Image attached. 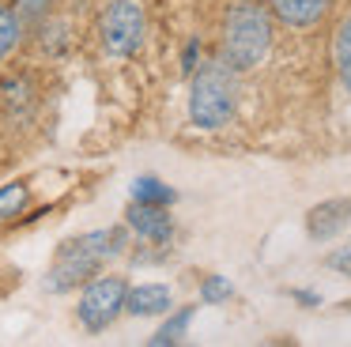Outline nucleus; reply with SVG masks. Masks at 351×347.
Segmentation results:
<instances>
[{
	"label": "nucleus",
	"mask_w": 351,
	"mask_h": 347,
	"mask_svg": "<svg viewBox=\"0 0 351 347\" xmlns=\"http://www.w3.org/2000/svg\"><path fill=\"white\" fill-rule=\"evenodd\" d=\"M272 53V8L261 0H230L223 12L219 57L234 72H253Z\"/></svg>",
	"instance_id": "f257e3e1"
},
{
	"label": "nucleus",
	"mask_w": 351,
	"mask_h": 347,
	"mask_svg": "<svg viewBox=\"0 0 351 347\" xmlns=\"http://www.w3.org/2000/svg\"><path fill=\"white\" fill-rule=\"evenodd\" d=\"M121 249H125V230L121 226L91 230V234H80V238L61 241V249H57V256H53V268H49V276H46V291L64 294V291H72V287L95 279V272H99L110 256L121 253Z\"/></svg>",
	"instance_id": "f03ea898"
},
{
	"label": "nucleus",
	"mask_w": 351,
	"mask_h": 347,
	"mask_svg": "<svg viewBox=\"0 0 351 347\" xmlns=\"http://www.w3.org/2000/svg\"><path fill=\"white\" fill-rule=\"evenodd\" d=\"M238 75L227 60H208L193 72L189 83V121L204 132H215V128L230 125L238 113Z\"/></svg>",
	"instance_id": "7ed1b4c3"
},
{
	"label": "nucleus",
	"mask_w": 351,
	"mask_h": 347,
	"mask_svg": "<svg viewBox=\"0 0 351 347\" xmlns=\"http://www.w3.org/2000/svg\"><path fill=\"white\" fill-rule=\"evenodd\" d=\"M99 38L110 57H132L147 38V15L136 0H110L99 19Z\"/></svg>",
	"instance_id": "20e7f679"
},
{
	"label": "nucleus",
	"mask_w": 351,
	"mask_h": 347,
	"mask_svg": "<svg viewBox=\"0 0 351 347\" xmlns=\"http://www.w3.org/2000/svg\"><path fill=\"white\" fill-rule=\"evenodd\" d=\"M125 298H129V283L121 276H95L87 279L84 294H80V306H76V317L84 328L91 332H102L125 313Z\"/></svg>",
	"instance_id": "39448f33"
},
{
	"label": "nucleus",
	"mask_w": 351,
	"mask_h": 347,
	"mask_svg": "<svg viewBox=\"0 0 351 347\" xmlns=\"http://www.w3.org/2000/svg\"><path fill=\"white\" fill-rule=\"evenodd\" d=\"M125 223H129L140 238L155 241V246H162V241L174 238V219H170L167 204H140V200H132L129 211H125Z\"/></svg>",
	"instance_id": "423d86ee"
},
{
	"label": "nucleus",
	"mask_w": 351,
	"mask_h": 347,
	"mask_svg": "<svg viewBox=\"0 0 351 347\" xmlns=\"http://www.w3.org/2000/svg\"><path fill=\"white\" fill-rule=\"evenodd\" d=\"M351 223V204L348 200H325L317 208H310L306 215V234L313 241H332L343 226Z\"/></svg>",
	"instance_id": "0eeeda50"
},
{
	"label": "nucleus",
	"mask_w": 351,
	"mask_h": 347,
	"mask_svg": "<svg viewBox=\"0 0 351 347\" xmlns=\"http://www.w3.org/2000/svg\"><path fill=\"white\" fill-rule=\"evenodd\" d=\"M268 8H272V15L283 23V27L310 30L328 15L332 0H268Z\"/></svg>",
	"instance_id": "6e6552de"
},
{
	"label": "nucleus",
	"mask_w": 351,
	"mask_h": 347,
	"mask_svg": "<svg viewBox=\"0 0 351 347\" xmlns=\"http://www.w3.org/2000/svg\"><path fill=\"white\" fill-rule=\"evenodd\" d=\"M170 306H174V294L162 283L129 287V298H125V313L132 317H159V313H170Z\"/></svg>",
	"instance_id": "1a4fd4ad"
},
{
	"label": "nucleus",
	"mask_w": 351,
	"mask_h": 347,
	"mask_svg": "<svg viewBox=\"0 0 351 347\" xmlns=\"http://www.w3.org/2000/svg\"><path fill=\"white\" fill-rule=\"evenodd\" d=\"M332 64H336V75H340L343 91L351 95V12L332 30Z\"/></svg>",
	"instance_id": "9d476101"
},
{
	"label": "nucleus",
	"mask_w": 351,
	"mask_h": 347,
	"mask_svg": "<svg viewBox=\"0 0 351 347\" xmlns=\"http://www.w3.org/2000/svg\"><path fill=\"white\" fill-rule=\"evenodd\" d=\"M189 321H193V306H182V309H174V313H170L167 321L159 324V332L152 336V344H155V347L182 344V339H185V332H189Z\"/></svg>",
	"instance_id": "9b49d317"
},
{
	"label": "nucleus",
	"mask_w": 351,
	"mask_h": 347,
	"mask_svg": "<svg viewBox=\"0 0 351 347\" xmlns=\"http://www.w3.org/2000/svg\"><path fill=\"white\" fill-rule=\"evenodd\" d=\"M19 34H23V15L16 12V4L0 0V60L19 45Z\"/></svg>",
	"instance_id": "f8f14e48"
},
{
	"label": "nucleus",
	"mask_w": 351,
	"mask_h": 347,
	"mask_svg": "<svg viewBox=\"0 0 351 347\" xmlns=\"http://www.w3.org/2000/svg\"><path fill=\"white\" fill-rule=\"evenodd\" d=\"M27 204H31V189H27L23 181H8V185H0V223H4V219L23 215Z\"/></svg>",
	"instance_id": "ddd939ff"
},
{
	"label": "nucleus",
	"mask_w": 351,
	"mask_h": 347,
	"mask_svg": "<svg viewBox=\"0 0 351 347\" xmlns=\"http://www.w3.org/2000/svg\"><path fill=\"white\" fill-rule=\"evenodd\" d=\"M132 200H140V204H174V189L162 185L159 178H136L132 181Z\"/></svg>",
	"instance_id": "4468645a"
},
{
	"label": "nucleus",
	"mask_w": 351,
	"mask_h": 347,
	"mask_svg": "<svg viewBox=\"0 0 351 347\" xmlns=\"http://www.w3.org/2000/svg\"><path fill=\"white\" fill-rule=\"evenodd\" d=\"M230 294H234V287H230L223 276H204V283H200V302H204V306L230 302Z\"/></svg>",
	"instance_id": "2eb2a0df"
},
{
	"label": "nucleus",
	"mask_w": 351,
	"mask_h": 347,
	"mask_svg": "<svg viewBox=\"0 0 351 347\" xmlns=\"http://www.w3.org/2000/svg\"><path fill=\"white\" fill-rule=\"evenodd\" d=\"M57 0H16V12L23 15V23H42L49 12H53Z\"/></svg>",
	"instance_id": "dca6fc26"
},
{
	"label": "nucleus",
	"mask_w": 351,
	"mask_h": 347,
	"mask_svg": "<svg viewBox=\"0 0 351 347\" xmlns=\"http://www.w3.org/2000/svg\"><path fill=\"white\" fill-rule=\"evenodd\" d=\"M325 264L332 272H340V276H351V241H348V246H340V249H332V253L325 256Z\"/></svg>",
	"instance_id": "f3484780"
}]
</instances>
